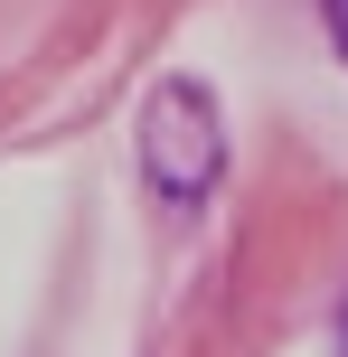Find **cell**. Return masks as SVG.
Instances as JSON below:
<instances>
[{
  "instance_id": "obj_2",
  "label": "cell",
  "mask_w": 348,
  "mask_h": 357,
  "mask_svg": "<svg viewBox=\"0 0 348 357\" xmlns=\"http://www.w3.org/2000/svg\"><path fill=\"white\" fill-rule=\"evenodd\" d=\"M330 38H339V56H348V0H330Z\"/></svg>"
},
{
  "instance_id": "obj_1",
  "label": "cell",
  "mask_w": 348,
  "mask_h": 357,
  "mask_svg": "<svg viewBox=\"0 0 348 357\" xmlns=\"http://www.w3.org/2000/svg\"><path fill=\"white\" fill-rule=\"evenodd\" d=\"M226 169V123H217V94L198 75H169L160 94L142 104V178L169 197V207H198Z\"/></svg>"
}]
</instances>
